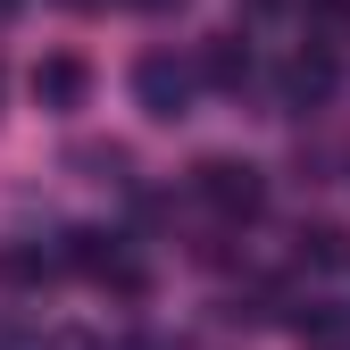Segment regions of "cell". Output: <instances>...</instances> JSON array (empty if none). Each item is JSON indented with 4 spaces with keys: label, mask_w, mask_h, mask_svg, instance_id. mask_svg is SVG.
<instances>
[{
    "label": "cell",
    "mask_w": 350,
    "mask_h": 350,
    "mask_svg": "<svg viewBox=\"0 0 350 350\" xmlns=\"http://www.w3.org/2000/svg\"><path fill=\"white\" fill-rule=\"evenodd\" d=\"M192 59H200V83H217V92H242V83L258 75V59H250V42H242V33H208Z\"/></svg>",
    "instance_id": "obj_4"
},
{
    "label": "cell",
    "mask_w": 350,
    "mask_h": 350,
    "mask_svg": "<svg viewBox=\"0 0 350 350\" xmlns=\"http://www.w3.org/2000/svg\"><path fill=\"white\" fill-rule=\"evenodd\" d=\"M125 9H159V17H167V9H184V0H125Z\"/></svg>",
    "instance_id": "obj_11"
},
{
    "label": "cell",
    "mask_w": 350,
    "mask_h": 350,
    "mask_svg": "<svg viewBox=\"0 0 350 350\" xmlns=\"http://www.w3.org/2000/svg\"><path fill=\"white\" fill-rule=\"evenodd\" d=\"M67 9H109V0H67Z\"/></svg>",
    "instance_id": "obj_12"
},
{
    "label": "cell",
    "mask_w": 350,
    "mask_h": 350,
    "mask_svg": "<svg viewBox=\"0 0 350 350\" xmlns=\"http://www.w3.org/2000/svg\"><path fill=\"white\" fill-rule=\"evenodd\" d=\"M192 192H200V208L226 217V226H250V217L267 208V175H258L250 159H200L192 167Z\"/></svg>",
    "instance_id": "obj_1"
},
{
    "label": "cell",
    "mask_w": 350,
    "mask_h": 350,
    "mask_svg": "<svg viewBox=\"0 0 350 350\" xmlns=\"http://www.w3.org/2000/svg\"><path fill=\"white\" fill-rule=\"evenodd\" d=\"M33 100L51 109V117L83 109V100H92V67H83L75 51H51V59H33Z\"/></svg>",
    "instance_id": "obj_3"
},
{
    "label": "cell",
    "mask_w": 350,
    "mask_h": 350,
    "mask_svg": "<svg viewBox=\"0 0 350 350\" xmlns=\"http://www.w3.org/2000/svg\"><path fill=\"white\" fill-rule=\"evenodd\" d=\"M117 350H175V342H159V334H134V342H117Z\"/></svg>",
    "instance_id": "obj_10"
},
{
    "label": "cell",
    "mask_w": 350,
    "mask_h": 350,
    "mask_svg": "<svg viewBox=\"0 0 350 350\" xmlns=\"http://www.w3.org/2000/svg\"><path fill=\"white\" fill-rule=\"evenodd\" d=\"M342 33H350V0H309V42H325V51H334Z\"/></svg>",
    "instance_id": "obj_9"
},
{
    "label": "cell",
    "mask_w": 350,
    "mask_h": 350,
    "mask_svg": "<svg viewBox=\"0 0 350 350\" xmlns=\"http://www.w3.org/2000/svg\"><path fill=\"white\" fill-rule=\"evenodd\" d=\"M292 334L309 342V350H350V325H342L334 309H300V317H292Z\"/></svg>",
    "instance_id": "obj_7"
},
{
    "label": "cell",
    "mask_w": 350,
    "mask_h": 350,
    "mask_svg": "<svg viewBox=\"0 0 350 350\" xmlns=\"http://www.w3.org/2000/svg\"><path fill=\"white\" fill-rule=\"evenodd\" d=\"M0 275H9V284H51V275H67V242H59V250L9 242V250H0Z\"/></svg>",
    "instance_id": "obj_6"
},
{
    "label": "cell",
    "mask_w": 350,
    "mask_h": 350,
    "mask_svg": "<svg viewBox=\"0 0 350 350\" xmlns=\"http://www.w3.org/2000/svg\"><path fill=\"white\" fill-rule=\"evenodd\" d=\"M292 242H300V258H317V267H342V258H350V234L342 226H300Z\"/></svg>",
    "instance_id": "obj_8"
},
{
    "label": "cell",
    "mask_w": 350,
    "mask_h": 350,
    "mask_svg": "<svg viewBox=\"0 0 350 350\" xmlns=\"http://www.w3.org/2000/svg\"><path fill=\"white\" fill-rule=\"evenodd\" d=\"M325 92H334V51H325V42H309V51L284 67V109H317Z\"/></svg>",
    "instance_id": "obj_5"
},
{
    "label": "cell",
    "mask_w": 350,
    "mask_h": 350,
    "mask_svg": "<svg viewBox=\"0 0 350 350\" xmlns=\"http://www.w3.org/2000/svg\"><path fill=\"white\" fill-rule=\"evenodd\" d=\"M192 92H200V59H175V51H142V59H134V100H142L159 125L184 117Z\"/></svg>",
    "instance_id": "obj_2"
},
{
    "label": "cell",
    "mask_w": 350,
    "mask_h": 350,
    "mask_svg": "<svg viewBox=\"0 0 350 350\" xmlns=\"http://www.w3.org/2000/svg\"><path fill=\"white\" fill-rule=\"evenodd\" d=\"M9 9H17V0H0V17H9Z\"/></svg>",
    "instance_id": "obj_13"
}]
</instances>
